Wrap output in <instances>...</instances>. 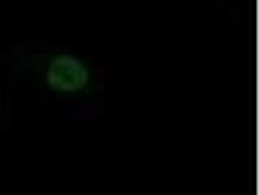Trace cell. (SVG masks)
<instances>
[{
  "label": "cell",
  "mask_w": 259,
  "mask_h": 195,
  "mask_svg": "<svg viewBox=\"0 0 259 195\" xmlns=\"http://www.w3.org/2000/svg\"><path fill=\"white\" fill-rule=\"evenodd\" d=\"M32 68L46 90L66 101L86 104L91 111L102 109L105 68L91 59L67 51L35 58Z\"/></svg>",
  "instance_id": "1"
},
{
  "label": "cell",
  "mask_w": 259,
  "mask_h": 195,
  "mask_svg": "<svg viewBox=\"0 0 259 195\" xmlns=\"http://www.w3.org/2000/svg\"><path fill=\"white\" fill-rule=\"evenodd\" d=\"M212 2H214V4L220 5V6L228 5V0H212Z\"/></svg>",
  "instance_id": "2"
}]
</instances>
